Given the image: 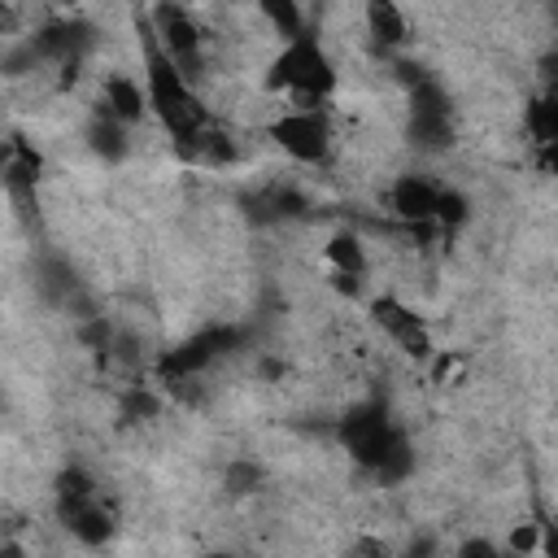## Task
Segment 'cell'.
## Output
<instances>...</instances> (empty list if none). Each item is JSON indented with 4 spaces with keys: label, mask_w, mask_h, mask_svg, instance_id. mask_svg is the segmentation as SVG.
<instances>
[{
    "label": "cell",
    "mask_w": 558,
    "mask_h": 558,
    "mask_svg": "<svg viewBox=\"0 0 558 558\" xmlns=\"http://www.w3.org/2000/svg\"><path fill=\"white\" fill-rule=\"evenodd\" d=\"M52 4H61V9H70V4H78V0H52Z\"/></svg>",
    "instance_id": "cell-22"
},
{
    "label": "cell",
    "mask_w": 558,
    "mask_h": 558,
    "mask_svg": "<svg viewBox=\"0 0 558 558\" xmlns=\"http://www.w3.org/2000/svg\"><path fill=\"white\" fill-rule=\"evenodd\" d=\"M244 209L257 222H292V218H305L310 214V201L292 183H266V187H257L244 201Z\"/></svg>",
    "instance_id": "cell-15"
},
{
    "label": "cell",
    "mask_w": 558,
    "mask_h": 558,
    "mask_svg": "<svg viewBox=\"0 0 558 558\" xmlns=\"http://www.w3.org/2000/svg\"><path fill=\"white\" fill-rule=\"evenodd\" d=\"M371 323H375L405 357H414V362H432V357H436L432 327H427L423 314H418L414 305H405L401 296H392V292L375 296V301H371Z\"/></svg>",
    "instance_id": "cell-11"
},
{
    "label": "cell",
    "mask_w": 558,
    "mask_h": 558,
    "mask_svg": "<svg viewBox=\"0 0 558 558\" xmlns=\"http://www.w3.org/2000/svg\"><path fill=\"white\" fill-rule=\"evenodd\" d=\"M52 501H57V519L65 523V532L74 541H83V545H105L113 536V527H118L113 501L105 497V488L83 466H65L57 475Z\"/></svg>",
    "instance_id": "cell-5"
},
{
    "label": "cell",
    "mask_w": 558,
    "mask_h": 558,
    "mask_svg": "<svg viewBox=\"0 0 558 558\" xmlns=\"http://www.w3.org/2000/svg\"><path fill=\"white\" fill-rule=\"evenodd\" d=\"M336 440L344 445V453L375 475L379 484H401L414 471V445L410 436L397 427L392 410L384 397H362L353 401L340 418H336Z\"/></svg>",
    "instance_id": "cell-2"
},
{
    "label": "cell",
    "mask_w": 558,
    "mask_h": 558,
    "mask_svg": "<svg viewBox=\"0 0 558 558\" xmlns=\"http://www.w3.org/2000/svg\"><path fill=\"white\" fill-rule=\"evenodd\" d=\"M384 205L414 235H449L466 222V209H471L458 187L436 183L432 174H418V170L397 174L384 192Z\"/></svg>",
    "instance_id": "cell-4"
},
{
    "label": "cell",
    "mask_w": 558,
    "mask_h": 558,
    "mask_svg": "<svg viewBox=\"0 0 558 558\" xmlns=\"http://www.w3.org/2000/svg\"><path fill=\"white\" fill-rule=\"evenodd\" d=\"M262 83L270 96H288V105H327L336 96V61L314 31H301L279 39Z\"/></svg>",
    "instance_id": "cell-3"
},
{
    "label": "cell",
    "mask_w": 558,
    "mask_h": 558,
    "mask_svg": "<svg viewBox=\"0 0 558 558\" xmlns=\"http://www.w3.org/2000/svg\"><path fill=\"white\" fill-rule=\"evenodd\" d=\"M362 22H366V35H371L375 52H384V57H392L410 44V17L397 0H366Z\"/></svg>",
    "instance_id": "cell-13"
},
{
    "label": "cell",
    "mask_w": 558,
    "mask_h": 558,
    "mask_svg": "<svg viewBox=\"0 0 558 558\" xmlns=\"http://www.w3.org/2000/svg\"><path fill=\"white\" fill-rule=\"evenodd\" d=\"M140 74H144V100L148 113L157 118V126L174 140V148L187 157L196 148V140L214 126L209 105L201 100V87L192 78H183V70L161 52V44L148 35V26L140 22Z\"/></svg>",
    "instance_id": "cell-1"
},
{
    "label": "cell",
    "mask_w": 558,
    "mask_h": 558,
    "mask_svg": "<svg viewBox=\"0 0 558 558\" xmlns=\"http://www.w3.org/2000/svg\"><path fill=\"white\" fill-rule=\"evenodd\" d=\"M240 344V331L235 327H205L196 336H187L183 344L166 349L157 357V379L170 384V388H183V384H196L214 362H222L231 349Z\"/></svg>",
    "instance_id": "cell-9"
},
{
    "label": "cell",
    "mask_w": 558,
    "mask_h": 558,
    "mask_svg": "<svg viewBox=\"0 0 558 558\" xmlns=\"http://www.w3.org/2000/svg\"><path fill=\"white\" fill-rule=\"evenodd\" d=\"M17 26H22V17H17V13H13V9L0 0V35H13Z\"/></svg>",
    "instance_id": "cell-21"
},
{
    "label": "cell",
    "mask_w": 558,
    "mask_h": 558,
    "mask_svg": "<svg viewBox=\"0 0 558 558\" xmlns=\"http://www.w3.org/2000/svg\"><path fill=\"white\" fill-rule=\"evenodd\" d=\"M262 466L257 462H231L227 466V475H222V488L231 493V497H253L257 488H262Z\"/></svg>",
    "instance_id": "cell-20"
},
{
    "label": "cell",
    "mask_w": 558,
    "mask_h": 558,
    "mask_svg": "<svg viewBox=\"0 0 558 558\" xmlns=\"http://www.w3.org/2000/svg\"><path fill=\"white\" fill-rule=\"evenodd\" d=\"M26 48L35 52V65H52V70H61L65 78L87 61V52L96 48V31H92V22H83V17H48L31 39H26Z\"/></svg>",
    "instance_id": "cell-10"
},
{
    "label": "cell",
    "mask_w": 558,
    "mask_h": 558,
    "mask_svg": "<svg viewBox=\"0 0 558 558\" xmlns=\"http://www.w3.org/2000/svg\"><path fill=\"white\" fill-rule=\"evenodd\" d=\"M523 122H527L532 144H536L541 153H549V148H554V140H558V105H554V96H549V92H541V96L523 109Z\"/></svg>",
    "instance_id": "cell-19"
},
{
    "label": "cell",
    "mask_w": 558,
    "mask_h": 558,
    "mask_svg": "<svg viewBox=\"0 0 558 558\" xmlns=\"http://www.w3.org/2000/svg\"><path fill=\"white\" fill-rule=\"evenodd\" d=\"M327 262H331V275L340 283H349V292L357 288V279H366V248L353 231H336L331 244H327Z\"/></svg>",
    "instance_id": "cell-17"
},
{
    "label": "cell",
    "mask_w": 558,
    "mask_h": 558,
    "mask_svg": "<svg viewBox=\"0 0 558 558\" xmlns=\"http://www.w3.org/2000/svg\"><path fill=\"white\" fill-rule=\"evenodd\" d=\"M257 13L266 17V26L279 35V39H292L301 31H310V17H305V4L301 0H253Z\"/></svg>",
    "instance_id": "cell-18"
},
{
    "label": "cell",
    "mask_w": 558,
    "mask_h": 558,
    "mask_svg": "<svg viewBox=\"0 0 558 558\" xmlns=\"http://www.w3.org/2000/svg\"><path fill=\"white\" fill-rule=\"evenodd\" d=\"M87 148L100 161H122L131 153V126L118 122V118H109L105 109H96L92 122H87Z\"/></svg>",
    "instance_id": "cell-16"
},
{
    "label": "cell",
    "mask_w": 558,
    "mask_h": 558,
    "mask_svg": "<svg viewBox=\"0 0 558 558\" xmlns=\"http://www.w3.org/2000/svg\"><path fill=\"white\" fill-rule=\"evenodd\" d=\"M96 109H105L109 118H118V122H126V126H135V122H144L148 118V100H144V83L140 78H131V74H105V83H100V105Z\"/></svg>",
    "instance_id": "cell-14"
},
{
    "label": "cell",
    "mask_w": 558,
    "mask_h": 558,
    "mask_svg": "<svg viewBox=\"0 0 558 558\" xmlns=\"http://www.w3.org/2000/svg\"><path fill=\"white\" fill-rule=\"evenodd\" d=\"M39 153L31 148L26 135H4L0 140V187L9 192V201L17 205L22 218L39 214Z\"/></svg>",
    "instance_id": "cell-12"
},
{
    "label": "cell",
    "mask_w": 558,
    "mask_h": 558,
    "mask_svg": "<svg viewBox=\"0 0 558 558\" xmlns=\"http://www.w3.org/2000/svg\"><path fill=\"white\" fill-rule=\"evenodd\" d=\"M144 26L161 44V52L183 70V78H192L201 87V78H205V31L196 26V17L179 0H161L144 17Z\"/></svg>",
    "instance_id": "cell-8"
},
{
    "label": "cell",
    "mask_w": 558,
    "mask_h": 558,
    "mask_svg": "<svg viewBox=\"0 0 558 558\" xmlns=\"http://www.w3.org/2000/svg\"><path fill=\"white\" fill-rule=\"evenodd\" d=\"M405 78V100H410V140L418 148H445L453 144V100L445 83H436L423 65H397Z\"/></svg>",
    "instance_id": "cell-7"
},
{
    "label": "cell",
    "mask_w": 558,
    "mask_h": 558,
    "mask_svg": "<svg viewBox=\"0 0 558 558\" xmlns=\"http://www.w3.org/2000/svg\"><path fill=\"white\" fill-rule=\"evenodd\" d=\"M266 135L279 144V153H288L296 166H327L331 153H336V131H331V113L327 105H288L270 126Z\"/></svg>",
    "instance_id": "cell-6"
}]
</instances>
